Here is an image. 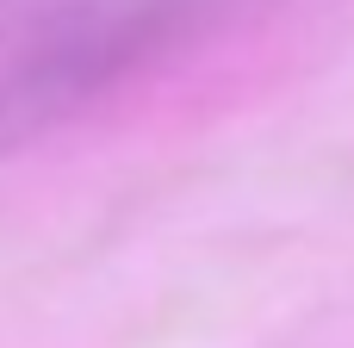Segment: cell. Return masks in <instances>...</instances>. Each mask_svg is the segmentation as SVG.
Segmentation results:
<instances>
[{"instance_id":"cell-1","label":"cell","mask_w":354,"mask_h":348,"mask_svg":"<svg viewBox=\"0 0 354 348\" xmlns=\"http://www.w3.org/2000/svg\"><path fill=\"white\" fill-rule=\"evenodd\" d=\"M143 37H149L143 19H106V25H81V31H68L62 44L37 50L31 68L0 87V143L37 131L44 118H56V112L75 106L81 93H93Z\"/></svg>"}]
</instances>
